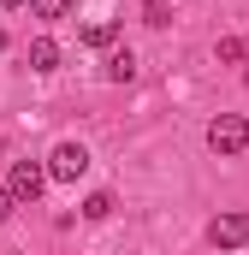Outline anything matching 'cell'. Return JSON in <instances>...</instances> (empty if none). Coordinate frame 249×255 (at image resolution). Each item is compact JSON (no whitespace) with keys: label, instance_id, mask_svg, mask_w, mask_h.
Masks as SVG:
<instances>
[{"label":"cell","instance_id":"obj_13","mask_svg":"<svg viewBox=\"0 0 249 255\" xmlns=\"http://www.w3.org/2000/svg\"><path fill=\"white\" fill-rule=\"evenodd\" d=\"M6 6H12V12H18V6H30V0H6Z\"/></svg>","mask_w":249,"mask_h":255},{"label":"cell","instance_id":"obj_7","mask_svg":"<svg viewBox=\"0 0 249 255\" xmlns=\"http://www.w3.org/2000/svg\"><path fill=\"white\" fill-rule=\"evenodd\" d=\"M83 48H119V24H107V18L89 24V30H83Z\"/></svg>","mask_w":249,"mask_h":255},{"label":"cell","instance_id":"obj_8","mask_svg":"<svg viewBox=\"0 0 249 255\" xmlns=\"http://www.w3.org/2000/svg\"><path fill=\"white\" fill-rule=\"evenodd\" d=\"M113 208H119V202H113V190H89V196H83V220H107Z\"/></svg>","mask_w":249,"mask_h":255},{"label":"cell","instance_id":"obj_4","mask_svg":"<svg viewBox=\"0 0 249 255\" xmlns=\"http://www.w3.org/2000/svg\"><path fill=\"white\" fill-rule=\"evenodd\" d=\"M208 244H214V250H244L249 244V214H220V220L208 226Z\"/></svg>","mask_w":249,"mask_h":255},{"label":"cell","instance_id":"obj_11","mask_svg":"<svg viewBox=\"0 0 249 255\" xmlns=\"http://www.w3.org/2000/svg\"><path fill=\"white\" fill-rule=\"evenodd\" d=\"M214 54H220V60H226V65H238V60H244V42H238V36H226V42H220Z\"/></svg>","mask_w":249,"mask_h":255},{"label":"cell","instance_id":"obj_3","mask_svg":"<svg viewBox=\"0 0 249 255\" xmlns=\"http://www.w3.org/2000/svg\"><path fill=\"white\" fill-rule=\"evenodd\" d=\"M208 148H214V154H244V148H249V119L220 113V119L208 125Z\"/></svg>","mask_w":249,"mask_h":255},{"label":"cell","instance_id":"obj_15","mask_svg":"<svg viewBox=\"0 0 249 255\" xmlns=\"http://www.w3.org/2000/svg\"><path fill=\"white\" fill-rule=\"evenodd\" d=\"M166 6H172V0H166Z\"/></svg>","mask_w":249,"mask_h":255},{"label":"cell","instance_id":"obj_1","mask_svg":"<svg viewBox=\"0 0 249 255\" xmlns=\"http://www.w3.org/2000/svg\"><path fill=\"white\" fill-rule=\"evenodd\" d=\"M42 190H48V166H42V160H12L6 196H12V202H36Z\"/></svg>","mask_w":249,"mask_h":255},{"label":"cell","instance_id":"obj_12","mask_svg":"<svg viewBox=\"0 0 249 255\" xmlns=\"http://www.w3.org/2000/svg\"><path fill=\"white\" fill-rule=\"evenodd\" d=\"M12 208H18V202H12V196L0 190V220H12Z\"/></svg>","mask_w":249,"mask_h":255},{"label":"cell","instance_id":"obj_6","mask_svg":"<svg viewBox=\"0 0 249 255\" xmlns=\"http://www.w3.org/2000/svg\"><path fill=\"white\" fill-rule=\"evenodd\" d=\"M107 77H113V83H130V77H136V54H130V48H107Z\"/></svg>","mask_w":249,"mask_h":255},{"label":"cell","instance_id":"obj_10","mask_svg":"<svg viewBox=\"0 0 249 255\" xmlns=\"http://www.w3.org/2000/svg\"><path fill=\"white\" fill-rule=\"evenodd\" d=\"M30 6H36V18H48V24H54V18H65V12H71V0H30Z\"/></svg>","mask_w":249,"mask_h":255},{"label":"cell","instance_id":"obj_9","mask_svg":"<svg viewBox=\"0 0 249 255\" xmlns=\"http://www.w3.org/2000/svg\"><path fill=\"white\" fill-rule=\"evenodd\" d=\"M142 24H148V30H166V24H172V6H166V0H148V6H142Z\"/></svg>","mask_w":249,"mask_h":255},{"label":"cell","instance_id":"obj_2","mask_svg":"<svg viewBox=\"0 0 249 255\" xmlns=\"http://www.w3.org/2000/svg\"><path fill=\"white\" fill-rule=\"evenodd\" d=\"M89 172V148L83 142H54V154H48V178L54 184H77Z\"/></svg>","mask_w":249,"mask_h":255},{"label":"cell","instance_id":"obj_5","mask_svg":"<svg viewBox=\"0 0 249 255\" xmlns=\"http://www.w3.org/2000/svg\"><path fill=\"white\" fill-rule=\"evenodd\" d=\"M24 60H30V71H60V42L54 36H36L24 48Z\"/></svg>","mask_w":249,"mask_h":255},{"label":"cell","instance_id":"obj_14","mask_svg":"<svg viewBox=\"0 0 249 255\" xmlns=\"http://www.w3.org/2000/svg\"><path fill=\"white\" fill-rule=\"evenodd\" d=\"M244 83H249V71H244Z\"/></svg>","mask_w":249,"mask_h":255}]
</instances>
